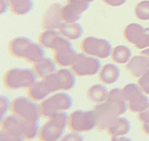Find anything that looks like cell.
<instances>
[{"mask_svg": "<svg viewBox=\"0 0 149 141\" xmlns=\"http://www.w3.org/2000/svg\"><path fill=\"white\" fill-rule=\"evenodd\" d=\"M39 124H31L17 116L11 114L1 119V130L10 135L21 136L25 140L31 141L38 135Z\"/></svg>", "mask_w": 149, "mask_h": 141, "instance_id": "1", "label": "cell"}, {"mask_svg": "<svg viewBox=\"0 0 149 141\" xmlns=\"http://www.w3.org/2000/svg\"><path fill=\"white\" fill-rule=\"evenodd\" d=\"M68 124L69 114L66 111L57 112L40 127L37 139L39 141H58L64 135Z\"/></svg>", "mask_w": 149, "mask_h": 141, "instance_id": "2", "label": "cell"}, {"mask_svg": "<svg viewBox=\"0 0 149 141\" xmlns=\"http://www.w3.org/2000/svg\"><path fill=\"white\" fill-rule=\"evenodd\" d=\"M35 71L30 68L15 67L5 72L3 76V85L10 90H17L21 88H29L37 82Z\"/></svg>", "mask_w": 149, "mask_h": 141, "instance_id": "3", "label": "cell"}, {"mask_svg": "<svg viewBox=\"0 0 149 141\" xmlns=\"http://www.w3.org/2000/svg\"><path fill=\"white\" fill-rule=\"evenodd\" d=\"M12 114L31 124H39L41 113L39 105L29 97L20 96L12 101Z\"/></svg>", "mask_w": 149, "mask_h": 141, "instance_id": "4", "label": "cell"}, {"mask_svg": "<svg viewBox=\"0 0 149 141\" xmlns=\"http://www.w3.org/2000/svg\"><path fill=\"white\" fill-rule=\"evenodd\" d=\"M73 99L66 92L59 91L40 102L41 117L48 119L60 111H66L72 108Z\"/></svg>", "mask_w": 149, "mask_h": 141, "instance_id": "5", "label": "cell"}, {"mask_svg": "<svg viewBox=\"0 0 149 141\" xmlns=\"http://www.w3.org/2000/svg\"><path fill=\"white\" fill-rule=\"evenodd\" d=\"M97 128V117L93 111L77 109L69 114L68 129L74 133H88Z\"/></svg>", "mask_w": 149, "mask_h": 141, "instance_id": "6", "label": "cell"}, {"mask_svg": "<svg viewBox=\"0 0 149 141\" xmlns=\"http://www.w3.org/2000/svg\"><path fill=\"white\" fill-rule=\"evenodd\" d=\"M123 89L125 100L127 102L128 109L131 112L140 113L149 104L148 96L141 90L138 84H128L124 85Z\"/></svg>", "mask_w": 149, "mask_h": 141, "instance_id": "7", "label": "cell"}, {"mask_svg": "<svg viewBox=\"0 0 149 141\" xmlns=\"http://www.w3.org/2000/svg\"><path fill=\"white\" fill-rule=\"evenodd\" d=\"M80 49L83 53L89 56L99 58V59H107L108 57H111L113 47L105 39L87 37L81 41Z\"/></svg>", "mask_w": 149, "mask_h": 141, "instance_id": "8", "label": "cell"}, {"mask_svg": "<svg viewBox=\"0 0 149 141\" xmlns=\"http://www.w3.org/2000/svg\"><path fill=\"white\" fill-rule=\"evenodd\" d=\"M71 69L77 77L95 76L101 69V61L99 58L89 56L83 52L79 53Z\"/></svg>", "mask_w": 149, "mask_h": 141, "instance_id": "9", "label": "cell"}, {"mask_svg": "<svg viewBox=\"0 0 149 141\" xmlns=\"http://www.w3.org/2000/svg\"><path fill=\"white\" fill-rule=\"evenodd\" d=\"M124 39L138 49H146L149 47V28H144L139 23H131L123 30Z\"/></svg>", "mask_w": 149, "mask_h": 141, "instance_id": "10", "label": "cell"}, {"mask_svg": "<svg viewBox=\"0 0 149 141\" xmlns=\"http://www.w3.org/2000/svg\"><path fill=\"white\" fill-rule=\"evenodd\" d=\"M93 111L97 117V129L100 132L107 130L114 120L120 116L118 111L108 101L96 104Z\"/></svg>", "mask_w": 149, "mask_h": 141, "instance_id": "11", "label": "cell"}, {"mask_svg": "<svg viewBox=\"0 0 149 141\" xmlns=\"http://www.w3.org/2000/svg\"><path fill=\"white\" fill-rule=\"evenodd\" d=\"M89 8L86 0H67V4L61 9V18L64 22L74 23L79 20L81 15Z\"/></svg>", "mask_w": 149, "mask_h": 141, "instance_id": "12", "label": "cell"}, {"mask_svg": "<svg viewBox=\"0 0 149 141\" xmlns=\"http://www.w3.org/2000/svg\"><path fill=\"white\" fill-rule=\"evenodd\" d=\"M61 9L62 6L59 3L55 2L48 6L44 12L41 19V27L43 30H58L61 26Z\"/></svg>", "mask_w": 149, "mask_h": 141, "instance_id": "13", "label": "cell"}, {"mask_svg": "<svg viewBox=\"0 0 149 141\" xmlns=\"http://www.w3.org/2000/svg\"><path fill=\"white\" fill-rule=\"evenodd\" d=\"M126 70L135 78H140L149 69V60L143 55H138L131 58L129 63L125 65Z\"/></svg>", "mask_w": 149, "mask_h": 141, "instance_id": "14", "label": "cell"}, {"mask_svg": "<svg viewBox=\"0 0 149 141\" xmlns=\"http://www.w3.org/2000/svg\"><path fill=\"white\" fill-rule=\"evenodd\" d=\"M131 130V123L127 118L123 116H118L114 120L113 123L107 129L108 135L111 137V139L118 138L120 136L126 135Z\"/></svg>", "mask_w": 149, "mask_h": 141, "instance_id": "15", "label": "cell"}, {"mask_svg": "<svg viewBox=\"0 0 149 141\" xmlns=\"http://www.w3.org/2000/svg\"><path fill=\"white\" fill-rule=\"evenodd\" d=\"M33 42V40L26 37H16L9 43L8 49L13 57L17 59H23L26 49Z\"/></svg>", "mask_w": 149, "mask_h": 141, "instance_id": "16", "label": "cell"}, {"mask_svg": "<svg viewBox=\"0 0 149 141\" xmlns=\"http://www.w3.org/2000/svg\"><path fill=\"white\" fill-rule=\"evenodd\" d=\"M120 76V70L117 64L107 63L101 67L99 73V79L103 85H109L115 84Z\"/></svg>", "mask_w": 149, "mask_h": 141, "instance_id": "17", "label": "cell"}, {"mask_svg": "<svg viewBox=\"0 0 149 141\" xmlns=\"http://www.w3.org/2000/svg\"><path fill=\"white\" fill-rule=\"evenodd\" d=\"M33 70L35 71L37 78L42 80V79L48 77L49 75L56 72V63L51 58L45 57L41 61L33 63Z\"/></svg>", "mask_w": 149, "mask_h": 141, "instance_id": "18", "label": "cell"}, {"mask_svg": "<svg viewBox=\"0 0 149 141\" xmlns=\"http://www.w3.org/2000/svg\"><path fill=\"white\" fill-rule=\"evenodd\" d=\"M106 101L109 102L114 108H116V109L120 113V115H123L127 111L128 106H127V102L124 98L123 89L118 87L111 89L109 91V94H108Z\"/></svg>", "mask_w": 149, "mask_h": 141, "instance_id": "19", "label": "cell"}, {"mask_svg": "<svg viewBox=\"0 0 149 141\" xmlns=\"http://www.w3.org/2000/svg\"><path fill=\"white\" fill-rule=\"evenodd\" d=\"M58 32L61 36L70 40L79 39L83 35V28L79 23H67L63 22L59 27Z\"/></svg>", "mask_w": 149, "mask_h": 141, "instance_id": "20", "label": "cell"}, {"mask_svg": "<svg viewBox=\"0 0 149 141\" xmlns=\"http://www.w3.org/2000/svg\"><path fill=\"white\" fill-rule=\"evenodd\" d=\"M109 90L105 87V85H93L87 89V98L95 104H100L107 100Z\"/></svg>", "mask_w": 149, "mask_h": 141, "instance_id": "21", "label": "cell"}, {"mask_svg": "<svg viewBox=\"0 0 149 141\" xmlns=\"http://www.w3.org/2000/svg\"><path fill=\"white\" fill-rule=\"evenodd\" d=\"M44 58H45V50H44V47L41 44L36 43L33 41L26 49L23 59L26 60L28 63H36L37 61L44 59Z\"/></svg>", "mask_w": 149, "mask_h": 141, "instance_id": "22", "label": "cell"}, {"mask_svg": "<svg viewBox=\"0 0 149 141\" xmlns=\"http://www.w3.org/2000/svg\"><path fill=\"white\" fill-rule=\"evenodd\" d=\"M77 54L79 53L74 48L63 51V52H55L54 53V61H56L57 65L61 67H71L76 61Z\"/></svg>", "mask_w": 149, "mask_h": 141, "instance_id": "23", "label": "cell"}, {"mask_svg": "<svg viewBox=\"0 0 149 141\" xmlns=\"http://www.w3.org/2000/svg\"><path fill=\"white\" fill-rule=\"evenodd\" d=\"M132 58V51L126 45H118L113 48L111 59L114 63L118 64H126Z\"/></svg>", "mask_w": 149, "mask_h": 141, "instance_id": "24", "label": "cell"}, {"mask_svg": "<svg viewBox=\"0 0 149 141\" xmlns=\"http://www.w3.org/2000/svg\"><path fill=\"white\" fill-rule=\"evenodd\" d=\"M11 12L15 16H25L33 8V0H9Z\"/></svg>", "mask_w": 149, "mask_h": 141, "instance_id": "25", "label": "cell"}, {"mask_svg": "<svg viewBox=\"0 0 149 141\" xmlns=\"http://www.w3.org/2000/svg\"><path fill=\"white\" fill-rule=\"evenodd\" d=\"M49 94H50L49 91L46 89L42 81H37L31 87H29L28 91H27L28 97L35 102L45 100L49 96Z\"/></svg>", "mask_w": 149, "mask_h": 141, "instance_id": "26", "label": "cell"}, {"mask_svg": "<svg viewBox=\"0 0 149 141\" xmlns=\"http://www.w3.org/2000/svg\"><path fill=\"white\" fill-rule=\"evenodd\" d=\"M42 82L45 85L49 93H56V92L63 91V85L61 78L57 73V70L55 73L49 75L48 77L42 79Z\"/></svg>", "mask_w": 149, "mask_h": 141, "instance_id": "27", "label": "cell"}, {"mask_svg": "<svg viewBox=\"0 0 149 141\" xmlns=\"http://www.w3.org/2000/svg\"><path fill=\"white\" fill-rule=\"evenodd\" d=\"M57 73L61 78L63 85V91H69L73 89L77 82V75L72 71V69L68 68H61L57 70Z\"/></svg>", "mask_w": 149, "mask_h": 141, "instance_id": "28", "label": "cell"}, {"mask_svg": "<svg viewBox=\"0 0 149 141\" xmlns=\"http://www.w3.org/2000/svg\"><path fill=\"white\" fill-rule=\"evenodd\" d=\"M59 35V32H56V30H44L39 35L38 43L41 44L44 48L51 49V46H52L54 40Z\"/></svg>", "mask_w": 149, "mask_h": 141, "instance_id": "29", "label": "cell"}, {"mask_svg": "<svg viewBox=\"0 0 149 141\" xmlns=\"http://www.w3.org/2000/svg\"><path fill=\"white\" fill-rule=\"evenodd\" d=\"M73 48H74L73 44L70 41V39L59 35L54 40L52 46H51V50H53L54 53H55V52H63V51L73 49Z\"/></svg>", "mask_w": 149, "mask_h": 141, "instance_id": "30", "label": "cell"}, {"mask_svg": "<svg viewBox=\"0 0 149 141\" xmlns=\"http://www.w3.org/2000/svg\"><path fill=\"white\" fill-rule=\"evenodd\" d=\"M136 18L140 20H149V0L139 2L134 9Z\"/></svg>", "mask_w": 149, "mask_h": 141, "instance_id": "31", "label": "cell"}, {"mask_svg": "<svg viewBox=\"0 0 149 141\" xmlns=\"http://www.w3.org/2000/svg\"><path fill=\"white\" fill-rule=\"evenodd\" d=\"M11 106L12 102L10 101V99L4 95H1V97H0V111H1L0 115H1V119L5 117L7 112L11 111Z\"/></svg>", "mask_w": 149, "mask_h": 141, "instance_id": "32", "label": "cell"}, {"mask_svg": "<svg viewBox=\"0 0 149 141\" xmlns=\"http://www.w3.org/2000/svg\"><path fill=\"white\" fill-rule=\"evenodd\" d=\"M137 84L145 94L149 95V69L141 77L138 78Z\"/></svg>", "mask_w": 149, "mask_h": 141, "instance_id": "33", "label": "cell"}, {"mask_svg": "<svg viewBox=\"0 0 149 141\" xmlns=\"http://www.w3.org/2000/svg\"><path fill=\"white\" fill-rule=\"evenodd\" d=\"M58 141H84V137L81 135V133L71 132L63 135Z\"/></svg>", "mask_w": 149, "mask_h": 141, "instance_id": "34", "label": "cell"}, {"mask_svg": "<svg viewBox=\"0 0 149 141\" xmlns=\"http://www.w3.org/2000/svg\"><path fill=\"white\" fill-rule=\"evenodd\" d=\"M0 141H26V140L21 136L13 135L1 130L0 132Z\"/></svg>", "mask_w": 149, "mask_h": 141, "instance_id": "35", "label": "cell"}, {"mask_svg": "<svg viewBox=\"0 0 149 141\" xmlns=\"http://www.w3.org/2000/svg\"><path fill=\"white\" fill-rule=\"evenodd\" d=\"M138 119L141 124L149 123V104L143 111L138 113Z\"/></svg>", "mask_w": 149, "mask_h": 141, "instance_id": "36", "label": "cell"}, {"mask_svg": "<svg viewBox=\"0 0 149 141\" xmlns=\"http://www.w3.org/2000/svg\"><path fill=\"white\" fill-rule=\"evenodd\" d=\"M106 5L111 7H120L123 6L127 0H102Z\"/></svg>", "mask_w": 149, "mask_h": 141, "instance_id": "37", "label": "cell"}, {"mask_svg": "<svg viewBox=\"0 0 149 141\" xmlns=\"http://www.w3.org/2000/svg\"><path fill=\"white\" fill-rule=\"evenodd\" d=\"M1 13H5L10 9V3L9 0H1Z\"/></svg>", "mask_w": 149, "mask_h": 141, "instance_id": "38", "label": "cell"}, {"mask_svg": "<svg viewBox=\"0 0 149 141\" xmlns=\"http://www.w3.org/2000/svg\"><path fill=\"white\" fill-rule=\"evenodd\" d=\"M141 130H143L144 135H149V123L141 124Z\"/></svg>", "mask_w": 149, "mask_h": 141, "instance_id": "39", "label": "cell"}, {"mask_svg": "<svg viewBox=\"0 0 149 141\" xmlns=\"http://www.w3.org/2000/svg\"><path fill=\"white\" fill-rule=\"evenodd\" d=\"M111 141H132V139L124 135V136H120V137L115 138V139H111Z\"/></svg>", "mask_w": 149, "mask_h": 141, "instance_id": "40", "label": "cell"}, {"mask_svg": "<svg viewBox=\"0 0 149 141\" xmlns=\"http://www.w3.org/2000/svg\"><path fill=\"white\" fill-rule=\"evenodd\" d=\"M141 55H143V56L147 57L148 60H149V47L146 48V49H143V51L141 52Z\"/></svg>", "mask_w": 149, "mask_h": 141, "instance_id": "41", "label": "cell"}, {"mask_svg": "<svg viewBox=\"0 0 149 141\" xmlns=\"http://www.w3.org/2000/svg\"><path fill=\"white\" fill-rule=\"evenodd\" d=\"M86 1H87V2H89V3H91V2H94L95 0H86Z\"/></svg>", "mask_w": 149, "mask_h": 141, "instance_id": "42", "label": "cell"}]
</instances>
